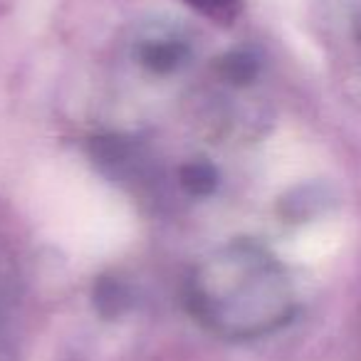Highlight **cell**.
Returning <instances> with one entry per match:
<instances>
[{
  "mask_svg": "<svg viewBox=\"0 0 361 361\" xmlns=\"http://www.w3.org/2000/svg\"><path fill=\"white\" fill-rule=\"evenodd\" d=\"M191 42L173 25H149L134 42V57L151 75H173L191 62Z\"/></svg>",
  "mask_w": 361,
  "mask_h": 361,
  "instance_id": "cell-2",
  "label": "cell"
},
{
  "mask_svg": "<svg viewBox=\"0 0 361 361\" xmlns=\"http://www.w3.org/2000/svg\"><path fill=\"white\" fill-rule=\"evenodd\" d=\"M188 8L198 13V16L208 18L213 23H231L238 16V8H240V0H183Z\"/></svg>",
  "mask_w": 361,
  "mask_h": 361,
  "instance_id": "cell-3",
  "label": "cell"
},
{
  "mask_svg": "<svg viewBox=\"0 0 361 361\" xmlns=\"http://www.w3.org/2000/svg\"><path fill=\"white\" fill-rule=\"evenodd\" d=\"M191 317L228 341H252L282 329L295 317L297 297L282 262L252 240L216 247L186 280Z\"/></svg>",
  "mask_w": 361,
  "mask_h": 361,
  "instance_id": "cell-1",
  "label": "cell"
}]
</instances>
